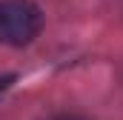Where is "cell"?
Returning <instances> with one entry per match:
<instances>
[{"instance_id":"cell-1","label":"cell","mask_w":123,"mask_h":120,"mask_svg":"<svg viewBox=\"0 0 123 120\" xmlns=\"http://www.w3.org/2000/svg\"><path fill=\"white\" fill-rule=\"evenodd\" d=\"M43 14L31 0H0V43L26 46L37 37Z\"/></svg>"},{"instance_id":"cell-2","label":"cell","mask_w":123,"mask_h":120,"mask_svg":"<svg viewBox=\"0 0 123 120\" xmlns=\"http://www.w3.org/2000/svg\"><path fill=\"white\" fill-rule=\"evenodd\" d=\"M12 83H14V74H3V77H0V94H3V91L9 89Z\"/></svg>"},{"instance_id":"cell-3","label":"cell","mask_w":123,"mask_h":120,"mask_svg":"<svg viewBox=\"0 0 123 120\" xmlns=\"http://www.w3.org/2000/svg\"><path fill=\"white\" fill-rule=\"evenodd\" d=\"M52 120H83V117H77V114H57V117H52Z\"/></svg>"}]
</instances>
